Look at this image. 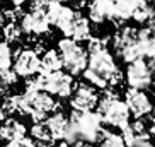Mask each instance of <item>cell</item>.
I'll return each mask as SVG.
<instances>
[{"instance_id": "603a6c76", "label": "cell", "mask_w": 155, "mask_h": 147, "mask_svg": "<svg viewBox=\"0 0 155 147\" xmlns=\"http://www.w3.org/2000/svg\"><path fill=\"white\" fill-rule=\"evenodd\" d=\"M5 147H36L34 142H32V138H28V137H22L19 138V140H12V142H7Z\"/></svg>"}, {"instance_id": "9a60e30c", "label": "cell", "mask_w": 155, "mask_h": 147, "mask_svg": "<svg viewBox=\"0 0 155 147\" xmlns=\"http://www.w3.org/2000/svg\"><path fill=\"white\" fill-rule=\"evenodd\" d=\"M58 70H61L60 53L53 48H50L39 58V74H50V72H58Z\"/></svg>"}, {"instance_id": "6da1fadb", "label": "cell", "mask_w": 155, "mask_h": 147, "mask_svg": "<svg viewBox=\"0 0 155 147\" xmlns=\"http://www.w3.org/2000/svg\"><path fill=\"white\" fill-rule=\"evenodd\" d=\"M82 74L87 84L99 89L118 86L123 80V74L118 69V65L114 62L113 55L107 51V48L91 53V56L87 58V67Z\"/></svg>"}, {"instance_id": "7a4b0ae2", "label": "cell", "mask_w": 155, "mask_h": 147, "mask_svg": "<svg viewBox=\"0 0 155 147\" xmlns=\"http://www.w3.org/2000/svg\"><path fill=\"white\" fill-rule=\"evenodd\" d=\"M104 91V96L99 97L97 101V115L101 116L102 123L109 125V127H114V128L123 130L128 123H130V111H128L124 101H121L116 92L111 87L102 89Z\"/></svg>"}, {"instance_id": "ffe728a7", "label": "cell", "mask_w": 155, "mask_h": 147, "mask_svg": "<svg viewBox=\"0 0 155 147\" xmlns=\"http://www.w3.org/2000/svg\"><path fill=\"white\" fill-rule=\"evenodd\" d=\"M12 67V48L9 43L0 41V72Z\"/></svg>"}, {"instance_id": "cb8c5ba5", "label": "cell", "mask_w": 155, "mask_h": 147, "mask_svg": "<svg viewBox=\"0 0 155 147\" xmlns=\"http://www.w3.org/2000/svg\"><path fill=\"white\" fill-rule=\"evenodd\" d=\"M50 0H31V9L32 10H45Z\"/></svg>"}, {"instance_id": "ba28073f", "label": "cell", "mask_w": 155, "mask_h": 147, "mask_svg": "<svg viewBox=\"0 0 155 147\" xmlns=\"http://www.w3.org/2000/svg\"><path fill=\"white\" fill-rule=\"evenodd\" d=\"M124 104H126L130 115L135 118H143L147 115H152V101L147 96L145 91L140 89H126L124 92Z\"/></svg>"}, {"instance_id": "484cf974", "label": "cell", "mask_w": 155, "mask_h": 147, "mask_svg": "<svg viewBox=\"0 0 155 147\" xmlns=\"http://www.w3.org/2000/svg\"><path fill=\"white\" fill-rule=\"evenodd\" d=\"M10 2H12V5H14V7H21L26 0H10Z\"/></svg>"}, {"instance_id": "d6986e66", "label": "cell", "mask_w": 155, "mask_h": 147, "mask_svg": "<svg viewBox=\"0 0 155 147\" xmlns=\"http://www.w3.org/2000/svg\"><path fill=\"white\" fill-rule=\"evenodd\" d=\"M4 39L5 43H17L19 39H21V36H22V29H21V26H17L15 22H9L5 24L4 28Z\"/></svg>"}, {"instance_id": "ac0fdd59", "label": "cell", "mask_w": 155, "mask_h": 147, "mask_svg": "<svg viewBox=\"0 0 155 147\" xmlns=\"http://www.w3.org/2000/svg\"><path fill=\"white\" fill-rule=\"evenodd\" d=\"M118 55L126 62V63H131L135 60H140L141 58V51H140V46H138V39L131 45H128L126 48H123L121 51H118Z\"/></svg>"}, {"instance_id": "4fadbf2b", "label": "cell", "mask_w": 155, "mask_h": 147, "mask_svg": "<svg viewBox=\"0 0 155 147\" xmlns=\"http://www.w3.org/2000/svg\"><path fill=\"white\" fill-rule=\"evenodd\" d=\"M137 36H138V29L133 28V26H123L121 29L114 32V38H113V46L116 53L121 51L123 48H126L128 45L137 41Z\"/></svg>"}, {"instance_id": "5b68a950", "label": "cell", "mask_w": 155, "mask_h": 147, "mask_svg": "<svg viewBox=\"0 0 155 147\" xmlns=\"http://www.w3.org/2000/svg\"><path fill=\"white\" fill-rule=\"evenodd\" d=\"M152 74H153V63H147V60L140 58L128 63L126 69V84L131 89L145 91L152 86Z\"/></svg>"}, {"instance_id": "8fae6325", "label": "cell", "mask_w": 155, "mask_h": 147, "mask_svg": "<svg viewBox=\"0 0 155 147\" xmlns=\"http://www.w3.org/2000/svg\"><path fill=\"white\" fill-rule=\"evenodd\" d=\"M45 125L55 142L56 140H63L65 135H67V130H68V118L61 111H55L51 116H48L45 120Z\"/></svg>"}, {"instance_id": "7402d4cb", "label": "cell", "mask_w": 155, "mask_h": 147, "mask_svg": "<svg viewBox=\"0 0 155 147\" xmlns=\"http://www.w3.org/2000/svg\"><path fill=\"white\" fill-rule=\"evenodd\" d=\"M107 39L106 38H89V46H87V53H96V51L106 50Z\"/></svg>"}, {"instance_id": "e0dca14e", "label": "cell", "mask_w": 155, "mask_h": 147, "mask_svg": "<svg viewBox=\"0 0 155 147\" xmlns=\"http://www.w3.org/2000/svg\"><path fill=\"white\" fill-rule=\"evenodd\" d=\"M31 137L36 147H55V140L51 138L50 132L46 128L45 121L34 123L31 127Z\"/></svg>"}, {"instance_id": "9c48e42d", "label": "cell", "mask_w": 155, "mask_h": 147, "mask_svg": "<svg viewBox=\"0 0 155 147\" xmlns=\"http://www.w3.org/2000/svg\"><path fill=\"white\" fill-rule=\"evenodd\" d=\"M21 29L28 34L41 36L50 31V22L45 15V10H31L21 17Z\"/></svg>"}, {"instance_id": "44dd1931", "label": "cell", "mask_w": 155, "mask_h": 147, "mask_svg": "<svg viewBox=\"0 0 155 147\" xmlns=\"http://www.w3.org/2000/svg\"><path fill=\"white\" fill-rule=\"evenodd\" d=\"M0 110L4 111V115H14L19 110V94H12V96H5L4 103H2V108Z\"/></svg>"}, {"instance_id": "7c38bea8", "label": "cell", "mask_w": 155, "mask_h": 147, "mask_svg": "<svg viewBox=\"0 0 155 147\" xmlns=\"http://www.w3.org/2000/svg\"><path fill=\"white\" fill-rule=\"evenodd\" d=\"M137 0H111V15L109 21H114L116 24H121L128 19H131L133 9Z\"/></svg>"}, {"instance_id": "d4e9b609", "label": "cell", "mask_w": 155, "mask_h": 147, "mask_svg": "<svg viewBox=\"0 0 155 147\" xmlns=\"http://www.w3.org/2000/svg\"><path fill=\"white\" fill-rule=\"evenodd\" d=\"M5 21H7V19H5V15H4V10H0V29L5 26Z\"/></svg>"}, {"instance_id": "277c9868", "label": "cell", "mask_w": 155, "mask_h": 147, "mask_svg": "<svg viewBox=\"0 0 155 147\" xmlns=\"http://www.w3.org/2000/svg\"><path fill=\"white\" fill-rule=\"evenodd\" d=\"M34 79H36L39 91H45L51 96L67 99L73 92V77L67 72H61V70L50 74H36Z\"/></svg>"}, {"instance_id": "3957f363", "label": "cell", "mask_w": 155, "mask_h": 147, "mask_svg": "<svg viewBox=\"0 0 155 147\" xmlns=\"http://www.w3.org/2000/svg\"><path fill=\"white\" fill-rule=\"evenodd\" d=\"M60 58H61V69L67 70L70 75H78L82 74L87 67V51L77 41H73L72 38H63L58 41V50Z\"/></svg>"}, {"instance_id": "83f0119b", "label": "cell", "mask_w": 155, "mask_h": 147, "mask_svg": "<svg viewBox=\"0 0 155 147\" xmlns=\"http://www.w3.org/2000/svg\"><path fill=\"white\" fill-rule=\"evenodd\" d=\"M4 120H5V115H4V111L0 110V123H2V121H4Z\"/></svg>"}, {"instance_id": "f1b7e54d", "label": "cell", "mask_w": 155, "mask_h": 147, "mask_svg": "<svg viewBox=\"0 0 155 147\" xmlns=\"http://www.w3.org/2000/svg\"><path fill=\"white\" fill-rule=\"evenodd\" d=\"M58 2H61V4H63V2H68V0H58Z\"/></svg>"}, {"instance_id": "2e32d148", "label": "cell", "mask_w": 155, "mask_h": 147, "mask_svg": "<svg viewBox=\"0 0 155 147\" xmlns=\"http://www.w3.org/2000/svg\"><path fill=\"white\" fill-rule=\"evenodd\" d=\"M73 19H75V10H73L72 7H68V5H63L53 26H56V28L61 31V34H65V38H70L72 36Z\"/></svg>"}, {"instance_id": "8992f818", "label": "cell", "mask_w": 155, "mask_h": 147, "mask_svg": "<svg viewBox=\"0 0 155 147\" xmlns=\"http://www.w3.org/2000/svg\"><path fill=\"white\" fill-rule=\"evenodd\" d=\"M15 58H14V72L17 74V77H34L36 74H39V55L31 48H21L15 50Z\"/></svg>"}, {"instance_id": "30bf717a", "label": "cell", "mask_w": 155, "mask_h": 147, "mask_svg": "<svg viewBox=\"0 0 155 147\" xmlns=\"http://www.w3.org/2000/svg\"><path fill=\"white\" fill-rule=\"evenodd\" d=\"M26 132H28L26 125L15 118H5L0 123V140H4V142L19 140V138L26 137Z\"/></svg>"}, {"instance_id": "5bb4252c", "label": "cell", "mask_w": 155, "mask_h": 147, "mask_svg": "<svg viewBox=\"0 0 155 147\" xmlns=\"http://www.w3.org/2000/svg\"><path fill=\"white\" fill-rule=\"evenodd\" d=\"M70 38L77 43L89 41V38H92L89 19L84 17L82 14H78V12H75V19H73V26H72V36Z\"/></svg>"}, {"instance_id": "52a82bcc", "label": "cell", "mask_w": 155, "mask_h": 147, "mask_svg": "<svg viewBox=\"0 0 155 147\" xmlns=\"http://www.w3.org/2000/svg\"><path fill=\"white\" fill-rule=\"evenodd\" d=\"M97 101H99V94L96 89L91 84L80 82L75 86V92L70 99V106L73 111H92L96 108Z\"/></svg>"}, {"instance_id": "4316f807", "label": "cell", "mask_w": 155, "mask_h": 147, "mask_svg": "<svg viewBox=\"0 0 155 147\" xmlns=\"http://www.w3.org/2000/svg\"><path fill=\"white\" fill-rule=\"evenodd\" d=\"M56 147H72V145H70V144H67V142H65V140H61V142H60V144H58V145H56Z\"/></svg>"}]
</instances>
